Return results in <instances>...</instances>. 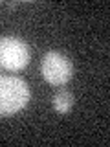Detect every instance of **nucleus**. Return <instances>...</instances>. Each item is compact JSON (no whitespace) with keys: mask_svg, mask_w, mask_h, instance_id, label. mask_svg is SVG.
<instances>
[{"mask_svg":"<svg viewBox=\"0 0 110 147\" xmlns=\"http://www.w3.org/2000/svg\"><path fill=\"white\" fill-rule=\"evenodd\" d=\"M31 92L26 81L13 76L0 77V116L6 118L18 112L30 103Z\"/></svg>","mask_w":110,"mask_h":147,"instance_id":"nucleus-1","label":"nucleus"},{"mask_svg":"<svg viewBox=\"0 0 110 147\" xmlns=\"http://www.w3.org/2000/svg\"><path fill=\"white\" fill-rule=\"evenodd\" d=\"M30 46L18 37H0V66L18 72L30 63Z\"/></svg>","mask_w":110,"mask_h":147,"instance_id":"nucleus-2","label":"nucleus"},{"mask_svg":"<svg viewBox=\"0 0 110 147\" xmlns=\"http://www.w3.org/2000/svg\"><path fill=\"white\" fill-rule=\"evenodd\" d=\"M40 74L50 85L62 86L72 79L73 76V64L66 55L59 52H48L40 63Z\"/></svg>","mask_w":110,"mask_h":147,"instance_id":"nucleus-3","label":"nucleus"},{"mask_svg":"<svg viewBox=\"0 0 110 147\" xmlns=\"http://www.w3.org/2000/svg\"><path fill=\"white\" fill-rule=\"evenodd\" d=\"M73 94L68 90H59L57 94L53 96V109L57 110L59 114H66L70 112L72 107H73Z\"/></svg>","mask_w":110,"mask_h":147,"instance_id":"nucleus-4","label":"nucleus"}]
</instances>
